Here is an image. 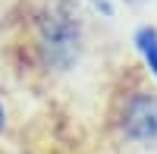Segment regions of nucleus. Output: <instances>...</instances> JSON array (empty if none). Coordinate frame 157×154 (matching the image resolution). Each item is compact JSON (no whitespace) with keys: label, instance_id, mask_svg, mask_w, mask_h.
Segmentation results:
<instances>
[{"label":"nucleus","instance_id":"nucleus-1","mask_svg":"<svg viewBox=\"0 0 157 154\" xmlns=\"http://www.w3.org/2000/svg\"><path fill=\"white\" fill-rule=\"evenodd\" d=\"M82 47L85 29L69 3L54 0L32 16V50L44 69H69L72 63H78Z\"/></svg>","mask_w":157,"mask_h":154},{"label":"nucleus","instance_id":"nucleus-3","mask_svg":"<svg viewBox=\"0 0 157 154\" xmlns=\"http://www.w3.org/2000/svg\"><path fill=\"white\" fill-rule=\"evenodd\" d=\"M135 47H138L141 60H145V69L154 75V82H157V29L141 25V29L135 32Z\"/></svg>","mask_w":157,"mask_h":154},{"label":"nucleus","instance_id":"nucleus-4","mask_svg":"<svg viewBox=\"0 0 157 154\" xmlns=\"http://www.w3.org/2000/svg\"><path fill=\"white\" fill-rule=\"evenodd\" d=\"M6 120H10V113H6V101L0 98V135L6 132Z\"/></svg>","mask_w":157,"mask_h":154},{"label":"nucleus","instance_id":"nucleus-2","mask_svg":"<svg viewBox=\"0 0 157 154\" xmlns=\"http://www.w3.org/2000/svg\"><path fill=\"white\" fill-rule=\"evenodd\" d=\"M113 123L120 135L132 145H154L157 142V91L145 85L126 88L116 98Z\"/></svg>","mask_w":157,"mask_h":154}]
</instances>
